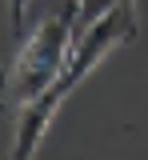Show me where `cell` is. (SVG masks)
<instances>
[{"label":"cell","instance_id":"obj_1","mask_svg":"<svg viewBox=\"0 0 148 160\" xmlns=\"http://www.w3.org/2000/svg\"><path fill=\"white\" fill-rule=\"evenodd\" d=\"M140 32V16H136V0H120L112 12H104L100 20H92L84 28H76V36L68 44V56H64L60 72L52 76V84L44 88L40 96L32 100L28 108L16 112V132H12V148L4 160H32L40 148L44 132L52 128L56 112L64 108V100L80 88V80L116 48L132 44Z\"/></svg>","mask_w":148,"mask_h":160},{"label":"cell","instance_id":"obj_2","mask_svg":"<svg viewBox=\"0 0 148 160\" xmlns=\"http://www.w3.org/2000/svg\"><path fill=\"white\" fill-rule=\"evenodd\" d=\"M76 0H60L56 8H48L20 40L16 52L0 64V112L16 120L20 108H28L52 84V76L60 72L68 44L76 36Z\"/></svg>","mask_w":148,"mask_h":160},{"label":"cell","instance_id":"obj_3","mask_svg":"<svg viewBox=\"0 0 148 160\" xmlns=\"http://www.w3.org/2000/svg\"><path fill=\"white\" fill-rule=\"evenodd\" d=\"M60 0H8V28H12V36L20 40L36 20L48 12V8H56Z\"/></svg>","mask_w":148,"mask_h":160},{"label":"cell","instance_id":"obj_4","mask_svg":"<svg viewBox=\"0 0 148 160\" xmlns=\"http://www.w3.org/2000/svg\"><path fill=\"white\" fill-rule=\"evenodd\" d=\"M120 0H76V28H84V24H92V20H100L104 12H112Z\"/></svg>","mask_w":148,"mask_h":160}]
</instances>
